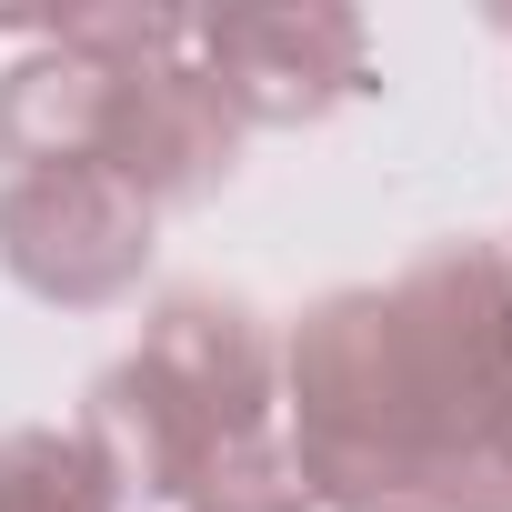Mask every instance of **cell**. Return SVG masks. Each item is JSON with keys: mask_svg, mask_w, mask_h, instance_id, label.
<instances>
[{"mask_svg": "<svg viewBox=\"0 0 512 512\" xmlns=\"http://www.w3.org/2000/svg\"><path fill=\"white\" fill-rule=\"evenodd\" d=\"M141 512H312L282 442V332L241 292H161L71 422Z\"/></svg>", "mask_w": 512, "mask_h": 512, "instance_id": "cell-2", "label": "cell"}, {"mask_svg": "<svg viewBox=\"0 0 512 512\" xmlns=\"http://www.w3.org/2000/svg\"><path fill=\"white\" fill-rule=\"evenodd\" d=\"M241 111L211 91V71L181 51V61H141L121 71V101H111V141H101V171L131 181L151 211H191L211 201L231 171H241Z\"/></svg>", "mask_w": 512, "mask_h": 512, "instance_id": "cell-5", "label": "cell"}, {"mask_svg": "<svg viewBox=\"0 0 512 512\" xmlns=\"http://www.w3.org/2000/svg\"><path fill=\"white\" fill-rule=\"evenodd\" d=\"M111 101H121V61L31 41L11 71H0V181H11V171H71V161H101Z\"/></svg>", "mask_w": 512, "mask_h": 512, "instance_id": "cell-6", "label": "cell"}, {"mask_svg": "<svg viewBox=\"0 0 512 512\" xmlns=\"http://www.w3.org/2000/svg\"><path fill=\"white\" fill-rule=\"evenodd\" d=\"M0 512H131V502L81 432L21 422V432H0Z\"/></svg>", "mask_w": 512, "mask_h": 512, "instance_id": "cell-7", "label": "cell"}, {"mask_svg": "<svg viewBox=\"0 0 512 512\" xmlns=\"http://www.w3.org/2000/svg\"><path fill=\"white\" fill-rule=\"evenodd\" d=\"M502 272H512V241H502Z\"/></svg>", "mask_w": 512, "mask_h": 512, "instance_id": "cell-10", "label": "cell"}, {"mask_svg": "<svg viewBox=\"0 0 512 512\" xmlns=\"http://www.w3.org/2000/svg\"><path fill=\"white\" fill-rule=\"evenodd\" d=\"M191 61L211 91L241 111V131H312L342 101L372 91V21L342 0H302V11H201Z\"/></svg>", "mask_w": 512, "mask_h": 512, "instance_id": "cell-4", "label": "cell"}, {"mask_svg": "<svg viewBox=\"0 0 512 512\" xmlns=\"http://www.w3.org/2000/svg\"><path fill=\"white\" fill-rule=\"evenodd\" d=\"M492 462H502V482H512V412H502V432H492Z\"/></svg>", "mask_w": 512, "mask_h": 512, "instance_id": "cell-8", "label": "cell"}, {"mask_svg": "<svg viewBox=\"0 0 512 512\" xmlns=\"http://www.w3.org/2000/svg\"><path fill=\"white\" fill-rule=\"evenodd\" d=\"M151 231L161 211L111 181L101 161L71 171H11L0 181V272L51 312H111L151 272Z\"/></svg>", "mask_w": 512, "mask_h": 512, "instance_id": "cell-3", "label": "cell"}, {"mask_svg": "<svg viewBox=\"0 0 512 512\" xmlns=\"http://www.w3.org/2000/svg\"><path fill=\"white\" fill-rule=\"evenodd\" d=\"M512 412L502 241H432L392 282H342L282 332V442L312 512L422 502L512 512L492 432Z\"/></svg>", "mask_w": 512, "mask_h": 512, "instance_id": "cell-1", "label": "cell"}, {"mask_svg": "<svg viewBox=\"0 0 512 512\" xmlns=\"http://www.w3.org/2000/svg\"><path fill=\"white\" fill-rule=\"evenodd\" d=\"M362 512H422V502H362Z\"/></svg>", "mask_w": 512, "mask_h": 512, "instance_id": "cell-9", "label": "cell"}]
</instances>
